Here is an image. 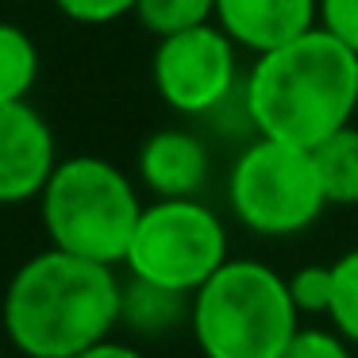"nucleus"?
Wrapping results in <instances>:
<instances>
[{
	"instance_id": "f257e3e1",
	"label": "nucleus",
	"mask_w": 358,
	"mask_h": 358,
	"mask_svg": "<svg viewBox=\"0 0 358 358\" xmlns=\"http://www.w3.org/2000/svg\"><path fill=\"white\" fill-rule=\"evenodd\" d=\"M124 281L112 266L50 247L12 273L0 304L4 339L24 358H78L120 327Z\"/></svg>"
},
{
	"instance_id": "9b49d317",
	"label": "nucleus",
	"mask_w": 358,
	"mask_h": 358,
	"mask_svg": "<svg viewBox=\"0 0 358 358\" xmlns=\"http://www.w3.org/2000/svg\"><path fill=\"white\" fill-rule=\"evenodd\" d=\"M181 324H193V293L143 278L124 281L120 327H127L131 335H143V339H158V335H173Z\"/></svg>"
},
{
	"instance_id": "f03ea898",
	"label": "nucleus",
	"mask_w": 358,
	"mask_h": 358,
	"mask_svg": "<svg viewBox=\"0 0 358 358\" xmlns=\"http://www.w3.org/2000/svg\"><path fill=\"white\" fill-rule=\"evenodd\" d=\"M255 131L293 147H320L358 108V55L324 27L258 55L243 81Z\"/></svg>"
},
{
	"instance_id": "a211bd4d",
	"label": "nucleus",
	"mask_w": 358,
	"mask_h": 358,
	"mask_svg": "<svg viewBox=\"0 0 358 358\" xmlns=\"http://www.w3.org/2000/svg\"><path fill=\"white\" fill-rule=\"evenodd\" d=\"M55 8L62 12L66 20H73V24L104 27V24L124 20L127 12H135L139 8V0H55Z\"/></svg>"
},
{
	"instance_id": "f8f14e48",
	"label": "nucleus",
	"mask_w": 358,
	"mask_h": 358,
	"mask_svg": "<svg viewBox=\"0 0 358 358\" xmlns=\"http://www.w3.org/2000/svg\"><path fill=\"white\" fill-rule=\"evenodd\" d=\"M327 204H358V127H339L320 147H312Z\"/></svg>"
},
{
	"instance_id": "9d476101",
	"label": "nucleus",
	"mask_w": 358,
	"mask_h": 358,
	"mask_svg": "<svg viewBox=\"0 0 358 358\" xmlns=\"http://www.w3.org/2000/svg\"><path fill=\"white\" fill-rule=\"evenodd\" d=\"M139 178L162 201L173 196H196L208 181V147L193 131L166 127L155 131L139 150Z\"/></svg>"
},
{
	"instance_id": "6ab92c4d",
	"label": "nucleus",
	"mask_w": 358,
	"mask_h": 358,
	"mask_svg": "<svg viewBox=\"0 0 358 358\" xmlns=\"http://www.w3.org/2000/svg\"><path fill=\"white\" fill-rule=\"evenodd\" d=\"M320 27L358 55V0H320Z\"/></svg>"
},
{
	"instance_id": "7ed1b4c3",
	"label": "nucleus",
	"mask_w": 358,
	"mask_h": 358,
	"mask_svg": "<svg viewBox=\"0 0 358 358\" xmlns=\"http://www.w3.org/2000/svg\"><path fill=\"white\" fill-rule=\"evenodd\" d=\"M289 278L255 258H227L193 293V335L204 358H281L296 335Z\"/></svg>"
},
{
	"instance_id": "f3484780",
	"label": "nucleus",
	"mask_w": 358,
	"mask_h": 358,
	"mask_svg": "<svg viewBox=\"0 0 358 358\" xmlns=\"http://www.w3.org/2000/svg\"><path fill=\"white\" fill-rule=\"evenodd\" d=\"M281 358H355L350 343L335 327H296Z\"/></svg>"
},
{
	"instance_id": "dca6fc26",
	"label": "nucleus",
	"mask_w": 358,
	"mask_h": 358,
	"mask_svg": "<svg viewBox=\"0 0 358 358\" xmlns=\"http://www.w3.org/2000/svg\"><path fill=\"white\" fill-rule=\"evenodd\" d=\"M289 293H293L296 312H331V296H335V270L331 266H301L289 278Z\"/></svg>"
},
{
	"instance_id": "39448f33",
	"label": "nucleus",
	"mask_w": 358,
	"mask_h": 358,
	"mask_svg": "<svg viewBox=\"0 0 358 358\" xmlns=\"http://www.w3.org/2000/svg\"><path fill=\"white\" fill-rule=\"evenodd\" d=\"M227 204L247 231L281 239L316 224L327 208V193L312 150L255 135L231 166Z\"/></svg>"
},
{
	"instance_id": "aec40b11",
	"label": "nucleus",
	"mask_w": 358,
	"mask_h": 358,
	"mask_svg": "<svg viewBox=\"0 0 358 358\" xmlns=\"http://www.w3.org/2000/svg\"><path fill=\"white\" fill-rule=\"evenodd\" d=\"M78 358H147V355H143V350H135L131 343H120V339H104V343H96V347L81 350Z\"/></svg>"
},
{
	"instance_id": "1a4fd4ad",
	"label": "nucleus",
	"mask_w": 358,
	"mask_h": 358,
	"mask_svg": "<svg viewBox=\"0 0 358 358\" xmlns=\"http://www.w3.org/2000/svg\"><path fill=\"white\" fill-rule=\"evenodd\" d=\"M216 24L235 47L270 55L320 27V0H216Z\"/></svg>"
},
{
	"instance_id": "423d86ee",
	"label": "nucleus",
	"mask_w": 358,
	"mask_h": 358,
	"mask_svg": "<svg viewBox=\"0 0 358 358\" xmlns=\"http://www.w3.org/2000/svg\"><path fill=\"white\" fill-rule=\"evenodd\" d=\"M227 262L224 220L196 196H158L135 224L124 266L131 278L196 293Z\"/></svg>"
},
{
	"instance_id": "2eb2a0df",
	"label": "nucleus",
	"mask_w": 358,
	"mask_h": 358,
	"mask_svg": "<svg viewBox=\"0 0 358 358\" xmlns=\"http://www.w3.org/2000/svg\"><path fill=\"white\" fill-rule=\"evenodd\" d=\"M335 270V296H331V327L358 347V247L331 262Z\"/></svg>"
},
{
	"instance_id": "20e7f679",
	"label": "nucleus",
	"mask_w": 358,
	"mask_h": 358,
	"mask_svg": "<svg viewBox=\"0 0 358 358\" xmlns=\"http://www.w3.org/2000/svg\"><path fill=\"white\" fill-rule=\"evenodd\" d=\"M39 201L50 247L104 266H116L127 258L143 204L131 178L108 158H62Z\"/></svg>"
},
{
	"instance_id": "0eeeda50",
	"label": "nucleus",
	"mask_w": 358,
	"mask_h": 358,
	"mask_svg": "<svg viewBox=\"0 0 358 358\" xmlns=\"http://www.w3.org/2000/svg\"><path fill=\"white\" fill-rule=\"evenodd\" d=\"M155 93L181 116H212L239 93V47L220 24L158 39L150 58Z\"/></svg>"
},
{
	"instance_id": "412c9836",
	"label": "nucleus",
	"mask_w": 358,
	"mask_h": 358,
	"mask_svg": "<svg viewBox=\"0 0 358 358\" xmlns=\"http://www.w3.org/2000/svg\"><path fill=\"white\" fill-rule=\"evenodd\" d=\"M0 358H4V347H0Z\"/></svg>"
},
{
	"instance_id": "6e6552de",
	"label": "nucleus",
	"mask_w": 358,
	"mask_h": 358,
	"mask_svg": "<svg viewBox=\"0 0 358 358\" xmlns=\"http://www.w3.org/2000/svg\"><path fill=\"white\" fill-rule=\"evenodd\" d=\"M58 162L62 158L47 120L27 101L0 104V204L43 196Z\"/></svg>"
},
{
	"instance_id": "ddd939ff",
	"label": "nucleus",
	"mask_w": 358,
	"mask_h": 358,
	"mask_svg": "<svg viewBox=\"0 0 358 358\" xmlns=\"http://www.w3.org/2000/svg\"><path fill=\"white\" fill-rule=\"evenodd\" d=\"M39 81V47L24 27L0 20V104L27 101Z\"/></svg>"
},
{
	"instance_id": "4468645a",
	"label": "nucleus",
	"mask_w": 358,
	"mask_h": 358,
	"mask_svg": "<svg viewBox=\"0 0 358 358\" xmlns=\"http://www.w3.org/2000/svg\"><path fill=\"white\" fill-rule=\"evenodd\" d=\"M135 16L155 39H166V35L212 24L216 20V0H139Z\"/></svg>"
}]
</instances>
